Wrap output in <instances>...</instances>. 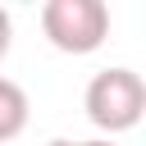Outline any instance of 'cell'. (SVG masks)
I'll return each mask as SVG.
<instances>
[{
    "instance_id": "cell-1",
    "label": "cell",
    "mask_w": 146,
    "mask_h": 146,
    "mask_svg": "<svg viewBox=\"0 0 146 146\" xmlns=\"http://www.w3.org/2000/svg\"><path fill=\"white\" fill-rule=\"evenodd\" d=\"M87 119L100 128V132H128L141 123V110H146V82L132 73V68H105L87 82Z\"/></svg>"
},
{
    "instance_id": "cell-5",
    "label": "cell",
    "mask_w": 146,
    "mask_h": 146,
    "mask_svg": "<svg viewBox=\"0 0 146 146\" xmlns=\"http://www.w3.org/2000/svg\"><path fill=\"white\" fill-rule=\"evenodd\" d=\"M50 146H114V141H68V137H59V141H50Z\"/></svg>"
},
{
    "instance_id": "cell-3",
    "label": "cell",
    "mask_w": 146,
    "mask_h": 146,
    "mask_svg": "<svg viewBox=\"0 0 146 146\" xmlns=\"http://www.w3.org/2000/svg\"><path fill=\"white\" fill-rule=\"evenodd\" d=\"M27 128V91L14 78H0V141H14Z\"/></svg>"
},
{
    "instance_id": "cell-2",
    "label": "cell",
    "mask_w": 146,
    "mask_h": 146,
    "mask_svg": "<svg viewBox=\"0 0 146 146\" xmlns=\"http://www.w3.org/2000/svg\"><path fill=\"white\" fill-rule=\"evenodd\" d=\"M41 32L64 55H91L110 36V9H105V0H46Z\"/></svg>"
},
{
    "instance_id": "cell-4",
    "label": "cell",
    "mask_w": 146,
    "mask_h": 146,
    "mask_svg": "<svg viewBox=\"0 0 146 146\" xmlns=\"http://www.w3.org/2000/svg\"><path fill=\"white\" fill-rule=\"evenodd\" d=\"M9 41H14V23H9V9L0 5V59L9 55Z\"/></svg>"
}]
</instances>
